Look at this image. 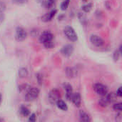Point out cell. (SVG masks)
<instances>
[{"label": "cell", "instance_id": "1", "mask_svg": "<svg viewBox=\"0 0 122 122\" xmlns=\"http://www.w3.org/2000/svg\"><path fill=\"white\" fill-rule=\"evenodd\" d=\"M40 91L38 88L30 87L26 92L24 95V100L26 102H32L38 98L39 96Z\"/></svg>", "mask_w": 122, "mask_h": 122}, {"label": "cell", "instance_id": "2", "mask_svg": "<svg viewBox=\"0 0 122 122\" xmlns=\"http://www.w3.org/2000/svg\"><path fill=\"white\" fill-rule=\"evenodd\" d=\"M64 33L65 36H66V38L69 41L74 42V41H76L78 40L77 34L76 33L75 30L74 29L73 27H71L70 26H66L64 29Z\"/></svg>", "mask_w": 122, "mask_h": 122}, {"label": "cell", "instance_id": "3", "mask_svg": "<svg viewBox=\"0 0 122 122\" xmlns=\"http://www.w3.org/2000/svg\"><path fill=\"white\" fill-rule=\"evenodd\" d=\"M48 99H49V102H50L51 104L56 105V103L59 99H61V95H60L59 91L56 89L51 90L49 93Z\"/></svg>", "mask_w": 122, "mask_h": 122}, {"label": "cell", "instance_id": "4", "mask_svg": "<svg viewBox=\"0 0 122 122\" xmlns=\"http://www.w3.org/2000/svg\"><path fill=\"white\" fill-rule=\"evenodd\" d=\"M93 89L94 90V92L99 96H104L106 95L108 92H109V89L108 87L102 84V83H96L94 84L93 86Z\"/></svg>", "mask_w": 122, "mask_h": 122}, {"label": "cell", "instance_id": "5", "mask_svg": "<svg viewBox=\"0 0 122 122\" xmlns=\"http://www.w3.org/2000/svg\"><path fill=\"white\" fill-rule=\"evenodd\" d=\"M27 37L26 31L21 26H18L15 31V39L18 41H22Z\"/></svg>", "mask_w": 122, "mask_h": 122}, {"label": "cell", "instance_id": "6", "mask_svg": "<svg viewBox=\"0 0 122 122\" xmlns=\"http://www.w3.org/2000/svg\"><path fill=\"white\" fill-rule=\"evenodd\" d=\"M74 46L71 44H66L64 46H63L60 50V52L62 56H65V57H69L72 55L73 52H74Z\"/></svg>", "mask_w": 122, "mask_h": 122}, {"label": "cell", "instance_id": "7", "mask_svg": "<svg viewBox=\"0 0 122 122\" xmlns=\"http://www.w3.org/2000/svg\"><path fill=\"white\" fill-rule=\"evenodd\" d=\"M90 41L94 46L97 47H101L104 44V39L99 36L96 35V34H93L90 36Z\"/></svg>", "mask_w": 122, "mask_h": 122}, {"label": "cell", "instance_id": "8", "mask_svg": "<svg viewBox=\"0 0 122 122\" xmlns=\"http://www.w3.org/2000/svg\"><path fill=\"white\" fill-rule=\"evenodd\" d=\"M53 39H54V35L50 31H43L39 36V41L41 44H44L49 41H51L53 40Z\"/></svg>", "mask_w": 122, "mask_h": 122}, {"label": "cell", "instance_id": "9", "mask_svg": "<svg viewBox=\"0 0 122 122\" xmlns=\"http://www.w3.org/2000/svg\"><path fill=\"white\" fill-rule=\"evenodd\" d=\"M70 101L74 104V105L76 107H80L81 104V94L79 92L76 93H73Z\"/></svg>", "mask_w": 122, "mask_h": 122}, {"label": "cell", "instance_id": "10", "mask_svg": "<svg viewBox=\"0 0 122 122\" xmlns=\"http://www.w3.org/2000/svg\"><path fill=\"white\" fill-rule=\"evenodd\" d=\"M57 13V10L56 9H53L51 11H50L49 12L45 14L44 15H43L41 16V21L44 22H49L51 21L53 18L55 16V15Z\"/></svg>", "mask_w": 122, "mask_h": 122}, {"label": "cell", "instance_id": "11", "mask_svg": "<svg viewBox=\"0 0 122 122\" xmlns=\"http://www.w3.org/2000/svg\"><path fill=\"white\" fill-rule=\"evenodd\" d=\"M65 72L69 78H74L77 76L78 74L77 69L74 67H66L65 69Z\"/></svg>", "mask_w": 122, "mask_h": 122}, {"label": "cell", "instance_id": "12", "mask_svg": "<svg viewBox=\"0 0 122 122\" xmlns=\"http://www.w3.org/2000/svg\"><path fill=\"white\" fill-rule=\"evenodd\" d=\"M64 90L66 91V99L70 101L71 99V97L73 94V89H72V86L70 84H68V83H66L64 84Z\"/></svg>", "mask_w": 122, "mask_h": 122}, {"label": "cell", "instance_id": "13", "mask_svg": "<svg viewBox=\"0 0 122 122\" xmlns=\"http://www.w3.org/2000/svg\"><path fill=\"white\" fill-rule=\"evenodd\" d=\"M79 120H80V122H89L92 121L91 117L86 112H85L83 110L79 111Z\"/></svg>", "mask_w": 122, "mask_h": 122}, {"label": "cell", "instance_id": "14", "mask_svg": "<svg viewBox=\"0 0 122 122\" xmlns=\"http://www.w3.org/2000/svg\"><path fill=\"white\" fill-rule=\"evenodd\" d=\"M56 107H57L59 109H61V110H62V111L66 112V111L68 110V106H67V104H66V102H64L63 100L59 99V100L56 103Z\"/></svg>", "mask_w": 122, "mask_h": 122}, {"label": "cell", "instance_id": "15", "mask_svg": "<svg viewBox=\"0 0 122 122\" xmlns=\"http://www.w3.org/2000/svg\"><path fill=\"white\" fill-rule=\"evenodd\" d=\"M78 18L79 19V21L81 22V24L84 26L87 24V18L86 14L84 12H79L78 13Z\"/></svg>", "mask_w": 122, "mask_h": 122}, {"label": "cell", "instance_id": "16", "mask_svg": "<svg viewBox=\"0 0 122 122\" xmlns=\"http://www.w3.org/2000/svg\"><path fill=\"white\" fill-rule=\"evenodd\" d=\"M19 112H20L21 115L23 116V117H27L30 114L29 109L27 107H24V106H21L20 107V108H19Z\"/></svg>", "mask_w": 122, "mask_h": 122}, {"label": "cell", "instance_id": "17", "mask_svg": "<svg viewBox=\"0 0 122 122\" xmlns=\"http://www.w3.org/2000/svg\"><path fill=\"white\" fill-rule=\"evenodd\" d=\"M99 104L101 107H107L108 106V104H109V100L107 99V95H104V96H102L101 99H99Z\"/></svg>", "mask_w": 122, "mask_h": 122}, {"label": "cell", "instance_id": "18", "mask_svg": "<svg viewBox=\"0 0 122 122\" xmlns=\"http://www.w3.org/2000/svg\"><path fill=\"white\" fill-rule=\"evenodd\" d=\"M106 95H107V99H108V100H109V104H110V103H113V102H114L117 101V96L116 95V94H114V93H113V92H112V93H109V92H108Z\"/></svg>", "mask_w": 122, "mask_h": 122}, {"label": "cell", "instance_id": "19", "mask_svg": "<svg viewBox=\"0 0 122 122\" xmlns=\"http://www.w3.org/2000/svg\"><path fill=\"white\" fill-rule=\"evenodd\" d=\"M19 77L21 78H25L28 76V70L26 68H24V67H22V68H20L19 69Z\"/></svg>", "mask_w": 122, "mask_h": 122}, {"label": "cell", "instance_id": "20", "mask_svg": "<svg viewBox=\"0 0 122 122\" xmlns=\"http://www.w3.org/2000/svg\"><path fill=\"white\" fill-rule=\"evenodd\" d=\"M56 1V0H44L43 4H44V6L46 8L50 9V8H51L54 6V4H55Z\"/></svg>", "mask_w": 122, "mask_h": 122}, {"label": "cell", "instance_id": "21", "mask_svg": "<svg viewBox=\"0 0 122 122\" xmlns=\"http://www.w3.org/2000/svg\"><path fill=\"white\" fill-rule=\"evenodd\" d=\"M93 7V4L92 3H88L86 4H84L81 6V9L85 12V13H89L91 11V10L92 9Z\"/></svg>", "mask_w": 122, "mask_h": 122}, {"label": "cell", "instance_id": "22", "mask_svg": "<svg viewBox=\"0 0 122 122\" xmlns=\"http://www.w3.org/2000/svg\"><path fill=\"white\" fill-rule=\"evenodd\" d=\"M70 3V0H64L63 1V2L61 4V9L63 11H65L68 9L69 5Z\"/></svg>", "mask_w": 122, "mask_h": 122}, {"label": "cell", "instance_id": "23", "mask_svg": "<svg viewBox=\"0 0 122 122\" xmlns=\"http://www.w3.org/2000/svg\"><path fill=\"white\" fill-rule=\"evenodd\" d=\"M121 53L119 52V50H115L113 53V59L114 61H118L119 58H120Z\"/></svg>", "mask_w": 122, "mask_h": 122}, {"label": "cell", "instance_id": "24", "mask_svg": "<svg viewBox=\"0 0 122 122\" xmlns=\"http://www.w3.org/2000/svg\"><path fill=\"white\" fill-rule=\"evenodd\" d=\"M43 45L46 49H52L54 46V43L53 42V40H51V41H46V42L44 43Z\"/></svg>", "mask_w": 122, "mask_h": 122}, {"label": "cell", "instance_id": "25", "mask_svg": "<svg viewBox=\"0 0 122 122\" xmlns=\"http://www.w3.org/2000/svg\"><path fill=\"white\" fill-rule=\"evenodd\" d=\"M30 88V86L27 84H22V85H20L19 86V91L20 92H26Z\"/></svg>", "mask_w": 122, "mask_h": 122}, {"label": "cell", "instance_id": "26", "mask_svg": "<svg viewBox=\"0 0 122 122\" xmlns=\"http://www.w3.org/2000/svg\"><path fill=\"white\" fill-rule=\"evenodd\" d=\"M122 103H116L113 105V109L114 110L117 112H122Z\"/></svg>", "mask_w": 122, "mask_h": 122}, {"label": "cell", "instance_id": "27", "mask_svg": "<svg viewBox=\"0 0 122 122\" xmlns=\"http://www.w3.org/2000/svg\"><path fill=\"white\" fill-rule=\"evenodd\" d=\"M28 121L29 122H35L36 121V114H34V113H33V114H29V119H28Z\"/></svg>", "mask_w": 122, "mask_h": 122}, {"label": "cell", "instance_id": "28", "mask_svg": "<svg viewBox=\"0 0 122 122\" xmlns=\"http://www.w3.org/2000/svg\"><path fill=\"white\" fill-rule=\"evenodd\" d=\"M36 79H37V81L39 82V84L41 85L42 83H43V76H42V74H40V73H38L36 74Z\"/></svg>", "mask_w": 122, "mask_h": 122}, {"label": "cell", "instance_id": "29", "mask_svg": "<svg viewBox=\"0 0 122 122\" xmlns=\"http://www.w3.org/2000/svg\"><path fill=\"white\" fill-rule=\"evenodd\" d=\"M28 0H12V2L16 4H26Z\"/></svg>", "mask_w": 122, "mask_h": 122}, {"label": "cell", "instance_id": "30", "mask_svg": "<svg viewBox=\"0 0 122 122\" xmlns=\"http://www.w3.org/2000/svg\"><path fill=\"white\" fill-rule=\"evenodd\" d=\"M6 9V5L5 4L0 0V12H4Z\"/></svg>", "mask_w": 122, "mask_h": 122}, {"label": "cell", "instance_id": "31", "mask_svg": "<svg viewBox=\"0 0 122 122\" xmlns=\"http://www.w3.org/2000/svg\"><path fill=\"white\" fill-rule=\"evenodd\" d=\"M116 95L117 96V97H122V87H119L118 89L117 90L116 92Z\"/></svg>", "mask_w": 122, "mask_h": 122}, {"label": "cell", "instance_id": "32", "mask_svg": "<svg viewBox=\"0 0 122 122\" xmlns=\"http://www.w3.org/2000/svg\"><path fill=\"white\" fill-rule=\"evenodd\" d=\"M122 114H121V112H118V114L116 115V120L117 122H121L122 121Z\"/></svg>", "mask_w": 122, "mask_h": 122}, {"label": "cell", "instance_id": "33", "mask_svg": "<svg viewBox=\"0 0 122 122\" xmlns=\"http://www.w3.org/2000/svg\"><path fill=\"white\" fill-rule=\"evenodd\" d=\"M4 20V15L3 14V12H0V26L3 23Z\"/></svg>", "mask_w": 122, "mask_h": 122}, {"label": "cell", "instance_id": "34", "mask_svg": "<svg viewBox=\"0 0 122 122\" xmlns=\"http://www.w3.org/2000/svg\"><path fill=\"white\" fill-rule=\"evenodd\" d=\"M1 99H2V97H1V94H0V104H1Z\"/></svg>", "mask_w": 122, "mask_h": 122}, {"label": "cell", "instance_id": "35", "mask_svg": "<svg viewBox=\"0 0 122 122\" xmlns=\"http://www.w3.org/2000/svg\"><path fill=\"white\" fill-rule=\"evenodd\" d=\"M3 121V119H0V122H2Z\"/></svg>", "mask_w": 122, "mask_h": 122}]
</instances>
